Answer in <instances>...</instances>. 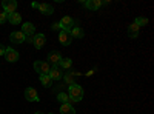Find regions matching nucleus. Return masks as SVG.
<instances>
[{"label":"nucleus","mask_w":154,"mask_h":114,"mask_svg":"<svg viewBox=\"0 0 154 114\" xmlns=\"http://www.w3.org/2000/svg\"><path fill=\"white\" fill-rule=\"evenodd\" d=\"M68 91H69V103L71 102H80L83 99V88L79 83H74L68 86Z\"/></svg>","instance_id":"f257e3e1"},{"label":"nucleus","mask_w":154,"mask_h":114,"mask_svg":"<svg viewBox=\"0 0 154 114\" xmlns=\"http://www.w3.org/2000/svg\"><path fill=\"white\" fill-rule=\"evenodd\" d=\"M34 69L40 75H46V74H49L51 65H49L48 62H43V60H35L34 62Z\"/></svg>","instance_id":"f03ea898"},{"label":"nucleus","mask_w":154,"mask_h":114,"mask_svg":"<svg viewBox=\"0 0 154 114\" xmlns=\"http://www.w3.org/2000/svg\"><path fill=\"white\" fill-rule=\"evenodd\" d=\"M31 43H32L37 49L43 48V45L46 43V37H45V34H34V35H31Z\"/></svg>","instance_id":"7ed1b4c3"},{"label":"nucleus","mask_w":154,"mask_h":114,"mask_svg":"<svg viewBox=\"0 0 154 114\" xmlns=\"http://www.w3.org/2000/svg\"><path fill=\"white\" fill-rule=\"evenodd\" d=\"M5 59H6V62H9V63H14V62H17L19 60V53L16 51L14 48H11V46H8L6 48V51H5Z\"/></svg>","instance_id":"20e7f679"},{"label":"nucleus","mask_w":154,"mask_h":114,"mask_svg":"<svg viewBox=\"0 0 154 114\" xmlns=\"http://www.w3.org/2000/svg\"><path fill=\"white\" fill-rule=\"evenodd\" d=\"M63 57H62L60 51H51L48 54V63H49L51 66H59V63H60Z\"/></svg>","instance_id":"39448f33"},{"label":"nucleus","mask_w":154,"mask_h":114,"mask_svg":"<svg viewBox=\"0 0 154 114\" xmlns=\"http://www.w3.org/2000/svg\"><path fill=\"white\" fill-rule=\"evenodd\" d=\"M71 40H72V37H71V32H69V31L62 29V31L59 32V42H60L63 46H69V45H71Z\"/></svg>","instance_id":"423d86ee"},{"label":"nucleus","mask_w":154,"mask_h":114,"mask_svg":"<svg viewBox=\"0 0 154 114\" xmlns=\"http://www.w3.org/2000/svg\"><path fill=\"white\" fill-rule=\"evenodd\" d=\"M2 6H3V9H5L6 14H11V12H16V9H17V2H16V0H3Z\"/></svg>","instance_id":"0eeeda50"},{"label":"nucleus","mask_w":154,"mask_h":114,"mask_svg":"<svg viewBox=\"0 0 154 114\" xmlns=\"http://www.w3.org/2000/svg\"><path fill=\"white\" fill-rule=\"evenodd\" d=\"M9 40L12 42V43H23L25 40H26V35H25L22 31H14V32H11V35H9Z\"/></svg>","instance_id":"6e6552de"},{"label":"nucleus","mask_w":154,"mask_h":114,"mask_svg":"<svg viewBox=\"0 0 154 114\" xmlns=\"http://www.w3.org/2000/svg\"><path fill=\"white\" fill-rule=\"evenodd\" d=\"M80 3H83V6L86 9H91V11H97L100 6H102V0H86V2H83V0H80Z\"/></svg>","instance_id":"1a4fd4ad"},{"label":"nucleus","mask_w":154,"mask_h":114,"mask_svg":"<svg viewBox=\"0 0 154 114\" xmlns=\"http://www.w3.org/2000/svg\"><path fill=\"white\" fill-rule=\"evenodd\" d=\"M59 23H60L62 29H65V31H71V29H72V25H74V19H72V17H69V16H65V17H62V20H60Z\"/></svg>","instance_id":"9d476101"},{"label":"nucleus","mask_w":154,"mask_h":114,"mask_svg":"<svg viewBox=\"0 0 154 114\" xmlns=\"http://www.w3.org/2000/svg\"><path fill=\"white\" fill-rule=\"evenodd\" d=\"M49 77H51V80H60V79H63V72H62V69L59 68V66H51V69H49Z\"/></svg>","instance_id":"9b49d317"},{"label":"nucleus","mask_w":154,"mask_h":114,"mask_svg":"<svg viewBox=\"0 0 154 114\" xmlns=\"http://www.w3.org/2000/svg\"><path fill=\"white\" fill-rule=\"evenodd\" d=\"M22 32H23L25 35H28V37L34 35V32H35V25H32L31 22L23 23V25H22Z\"/></svg>","instance_id":"f8f14e48"},{"label":"nucleus","mask_w":154,"mask_h":114,"mask_svg":"<svg viewBox=\"0 0 154 114\" xmlns=\"http://www.w3.org/2000/svg\"><path fill=\"white\" fill-rule=\"evenodd\" d=\"M25 99L29 100V102H38V94L34 88H26L25 90Z\"/></svg>","instance_id":"ddd939ff"},{"label":"nucleus","mask_w":154,"mask_h":114,"mask_svg":"<svg viewBox=\"0 0 154 114\" xmlns=\"http://www.w3.org/2000/svg\"><path fill=\"white\" fill-rule=\"evenodd\" d=\"M69 32H71L72 39H83V37H85V31L80 26H72V29Z\"/></svg>","instance_id":"4468645a"},{"label":"nucleus","mask_w":154,"mask_h":114,"mask_svg":"<svg viewBox=\"0 0 154 114\" xmlns=\"http://www.w3.org/2000/svg\"><path fill=\"white\" fill-rule=\"evenodd\" d=\"M38 11H40L42 14H45V16H51L54 12V8L51 5H48V3H40L38 5Z\"/></svg>","instance_id":"2eb2a0df"},{"label":"nucleus","mask_w":154,"mask_h":114,"mask_svg":"<svg viewBox=\"0 0 154 114\" xmlns=\"http://www.w3.org/2000/svg\"><path fill=\"white\" fill-rule=\"evenodd\" d=\"M8 20L11 25H19L22 22V16L19 12H11V14H8Z\"/></svg>","instance_id":"dca6fc26"},{"label":"nucleus","mask_w":154,"mask_h":114,"mask_svg":"<svg viewBox=\"0 0 154 114\" xmlns=\"http://www.w3.org/2000/svg\"><path fill=\"white\" fill-rule=\"evenodd\" d=\"M139 29H140V28L137 26L136 23H131L130 26H128V35H130L131 39H136V37L139 35Z\"/></svg>","instance_id":"f3484780"},{"label":"nucleus","mask_w":154,"mask_h":114,"mask_svg":"<svg viewBox=\"0 0 154 114\" xmlns=\"http://www.w3.org/2000/svg\"><path fill=\"white\" fill-rule=\"evenodd\" d=\"M60 114H75V109L71 103H63L60 106Z\"/></svg>","instance_id":"a211bd4d"},{"label":"nucleus","mask_w":154,"mask_h":114,"mask_svg":"<svg viewBox=\"0 0 154 114\" xmlns=\"http://www.w3.org/2000/svg\"><path fill=\"white\" fill-rule=\"evenodd\" d=\"M63 79H65V83H66L68 86L75 83V77H74V74H72L71 71H68V72H65V74H63Z\"/></svg>","instance_id":"6ab92c4d"},{"label":"nucleus","mask_w":154,"mask_h":114,"mask_svg":"<svg viewBox=\"0 0 154 114\" xmlns=\"http://www.w3.org/2000/svg\"><path fill=\"white\" fill-rule=\"evenodd\" d=\"M57 102H60L62 105L63 103H69V96L66 93H59L57 94Z\"/></svg>","instance_id":"aec40b11"},{"label":"nucleus","mask_w":154,"mask_h":114,"mask_svg":"<svg viewBox=\"0 0 154 114\" xmlns=\"http://www.w3.org/2000/svg\"><path fill=\"white\" fill-rule=\"evenodd\" d=\"M71 65H72V60L71 59H62L60 63H59V66L60 68H65V69H69Z\"/></svg>","instance_id":"412c9836"},{"label":"nucleus","mask_w":154,"mask_h":114,"mask_svg":"<svg viewBox=\"0 0 154 114\" xmlns=\"http://www.w3.org/2000/svg\"><path fill=\"white\" fill-rule=\"evenodd\" d=\"M40 82H42V85L46 86V88H49L51 83H53V80H51V77H49L48 74H46V75H40Z\"/></svg>","instance_id":"4be33fe9"},{"label":"nucleus","mask_w":154,"mask_h":114,"mask_svg":"<svg viewBox=\"0 0 154 114\" xmlns=\"http://www.w3.org/2000/svg\"><path fill=\"white\" fill-rule=\"evenodd\" d=\"M134 23L137 25L139 28H140V26H145V25H148V19H146V17H137V19L134 20Z\"/></svg>","instance_id":"5701e85b"},{"label":"nucleus","mask_w":154,"mask_h":114,"mask_svg":"<svg viewBox=\"0 0 154 114\" xmlns=\"http://www.w3.org/2000/svg\"><path fill=\"white\" fill-rule=\"evenodd\" d=\"M8 20V14L3 11V12H0V23H5Z\"/></svg>","instance_id":"b1692460"},{"label":"nucleus","mask_w":154,"mask_h":114,"mask_svg":"<svg viewBox=\"0 0 154 114\" xmlns=\"http://www.w3.org/2000/svg\"><path fill=\"white\" fill-rule=\"evenodd\" d=\"M51 28H53L54 31H62V26H60V23H59V22L53 23V26H51Z\"/></svg>","instance_id":"393cba45"},{"label":"nucleus","mask_w":154,"mask_h":114,"mask_svg":"<svg viewBox=\"0 0 154 114\" xmlns=\"http://www.w3.org/2000/svg\"><path fill=\"white\" fill-rule=\"evenodd\" d=\"M5 51H6V46H3L2 43H0V56H3V54H5Z\"/></svg>","instance_id":"a878e982"},{"label":"nucleus","mask_w":154,"mask_h":114,"mask_svg":"<svg viewBox=\"0 0 154 114\" xmlns=\"http://www.w3.org/2000/svg\"><path fill=\"white\" fill-rule=\"evenodd\" d=\"M94 72H96V68H93V69H89V71H88V72H86L85 75H86V77H89V75H93Z\"/></svg>","instance_id":"bb28decb"},{"label":"nucleus","mask_w":154,"mask_h":114,"mask_svg":"<svg viewBox=\"0 0 154 114\" xmlns=\"http://www.w3.org/2000/svg\"><path fill=\"white\" fill-rule=\"evenodd\" d=\"M38 5H40V3H37V2H32V3H31V6H32L34 9H35V8L38 9Z\"/></svg>","instance_id":"cd10ccee"},{"label":"nucleus","mask_w":154,"mask_h":114,"mask_svg":"<svg viewBox=\"0 0 154 114\" xmlns=\"http://www.w3.org/2000/svg\"><path fill=\"white\" fill-rule=\"evenodd\" d=\"M35 114H45V112H42V111H37Z\"/></svg>","instance_id":"c85d7f7f"}]
</instances>
